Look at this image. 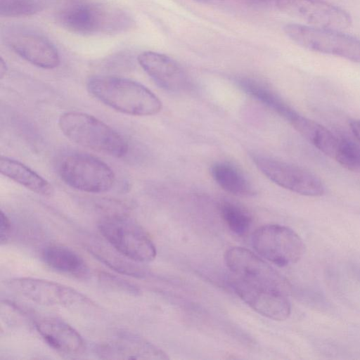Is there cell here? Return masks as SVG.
Returning <instances> with one entry per match:
<instances>
[{
	"mask_svg": "<svg viewBox=\"0 0 360 360\" xmlns=\"http://www.w3.org/2000/svg\"><path fill=\"white\" fill-rule=\"evenodd\" d=\"M86 87L91 95L110 108L134 116H150L162 107L159 98L142 84L124 77L96 75Z\"/></svg>",
	"mask_w": 360,
	"mask_h": 360,
	"instance_id": "1",
	"label": "cell"
},
{
	"mask_svg": "<svg viewBox=\"0 0 360 360\" xmlns=\"http://www.w3.org/2000/svg\"><path fill=\"white\" fill-rule=\"evenodd\" d=\"M56 18L64 29L84 35L118 34L134 25L132 17L124 9L103 2L68 5L58 11Z\"/></svg>",
	"mask_w": 360,
	"mask_h": 360,
	"instance_id": "2",
	"label": "cell"
},
{
	"mask_svg": "<svg viewBox=\"0 0 360 360\" xmlns=\"http://www.w3.org/2000/svg\"><path fill=\"white\" fill-rule=\"evenodd\" d=\"M62 133L71 141L115 158L129 150L127 140L116 130L98 118L81 112H67L58 120Z\"/></svg>",
	"mask_w": 360,
	"mask_h": 360,
	"instance_id": "3",
	"label": "cell"
},
{
	"mask_svg": "<svg viewBox=\"0 0 360 360\" xmlns=\"http://www.w3.org/2000/svg\"><path fill=\"white\" fill-rule=\"evenodd\" d=\"M100 233L119 254L140 263L153 261L155 246L144 229L124 213L105 215L98 225Z\"/></svg>",
	"mask_w": 360,
	"mask_h": 360,
	"instance_id": "4",
	"label": "cell"
},
{
	"mask_svg": "<svg viewBox=\"0 0 360 360\" xmlns=\"http://www.w3.org/2000/svg\"><path fill=\"white\" fill-rule=\"evenodd\" d=\"M284 32L305 49L360 63V39L340 30L291 23L284 27Z\"/></svg>",
	"mask_w": 360,
	"mask_h": 360,
	"instance_id": "5",
	"label": "cell"
},
{
	"mask_svg": "<svg viewBox=\"0 0 360 360\" xmlns=\"http://www.w3.org/2000/svg\"><path fill=\"white\" fill-rule=\"evenodd\" d=\"M231 276L256 288L289 295L288 281L259 256L246 248L232 247L224 255Z\"/></svg>",
	"mask_w": 360,
	"mask_h": 360,
	"instance_id": "6",
	"label": "cell"
},
{
	"mask_svg": "<svg viewBox=\"0 0 360 360\" xmlns=\"http://www.w3.org/2000/svg\"><path fill=\"white\" fill-rule=\"evenodd\" d=\"M59 174L71 188L92 193L108 191L115 181L113 170L105 162L86 153H75L65 158Z\"/></svg>",
	"mask_w": 360,
	"mask_h": 360,
	"instance_id": "7",
	"label": "cell"
},
{
	"mask_svg": "<svg viewBox=\"0 0 360 360\" xmlns=\"http://www.w3.org/2000/svg\"><path fill=\"white\" fill-rule=\"evenodd\" d=\"M252 245L259 256L279 266L297 263L304 252V245L299 235L279 224L257 229L252 236Z\"/></svg>",
	"mask_w": 360,
	"mask_h": 360,
	"instance_id": "8",
	"label": "cell"
},
{
	"mask_svg": "<svg viewBox=\"0 0 360 360\" xmlns=\"http://www.w3.org/2000/svg\"><path fill=\"white\" fill-rule=\"evenodd\" d=\"M16 295L46 306L72 307L91 301L77 290L65 285L36 278H14L6 282Z\"/></svg>",
	"mask_w": 360,
	"mask_h": 360,
	"instance_id": "9",
	"label": "cell"
},
{
	"mask_svg": "<svg viewBox=\"0 0 360 360\" xmlns=\"http://www.w3.org/2000/svg\"><path fill=\"white\" fill-rule=\"evenodd\" d=\"M252 159L263 174L283 188L307 196L324 193L321 181L302 168L261 154L252 155Z\"/></svg>",
	"mask_w": 360,
	"mask_h": 360,
	"instance_id": "10",
	"label": "cell"
},
{
	"mask_svg": "<svg viewBox=\"0 0 360 360\" xmlns=\"http://www.w3.org/2000/svg\"><path fill=\"white\" fill-rule=\"evenodd\" d=\"M4 40L21 58L44 69H53L60 63L57 49L46 37L23 27H7Z\"/></svg>",
	"mask_w": 360,
	"mask_h": 360,
	"instance_id": "11",
	"label": "cell"
},
{
	"mask_svg": "<svg viewBox=\"0 0 360 360\" xmlns=\"http://www.w3.org/2000/svg\"><path fill=\"white\" fill-rule=\"evenodd\" d=\"M276 6L281 11L311 26L341 30L352 23L348 13L321 0H276Z\"/></svg>",
	"mask_w": 360,
	"mask_h": 360,
	"instance_id": "12",
	"label": "cell"
},
{
	"mask_svg": "<svg viewBox=\"0 0 360 360\" xmlns=\"http://www.w3.org/2000/svg\"><path fill=\"white\" fill-rule=\"evenodd\" d=\"M229 283L236 294L259 314L275 321H284L290 316L288 295L252 286L232 276Z\"/></svg>",
	"mask_w": 360,
	"mask_h": 360,
	"instance_id": "13",
	"label": "cell"
},
{
	"mask_svg": "<svg viewBox=\"0 0 360 360\" xmlns=\"http://www.w3.org/2000/svg\"><path fill=\"white\" fill-rule=\"evenodd\" d=\"M138 62L154 82L165 90L179 91L188 86L187 75L181 65L165 54L144 51L139 55Z\"/></svg>",
	"mask_w": 360,
	"mask_h": 360,
	"instance_id": "14",
	"label": "cell"
},
{
	"mask_svg": "<svg viewBox=\"0 0 360 360\" xmlns=\"http://www.w3.org/2000/svg\"><path fill=\"white\" fill-rule=\"evenodd\" d=\"M96 353L105 359H168L167 354L147 340L121 334L99 345Z\"/></svg>",
	"mask_w": 360,
	"mask_h": 360,
	"instance_id": "15",
	"label": "cell"
},
{
	"mask_svg": "<svg viewBox=\"0 0 360 360\" xmlns=\"http://www.w3.org/2000/svg\"><path fill=\"white\" fill-rule=\"evenodd\" d=\"M35 328L44 340L52 348L69 355H79L85 350L81 335L65 321L54 317L36 320Z\"/></svg>",
	"mask_w": 360,
	"mask_h": 360,
	"instance_id": "16",
	"label": "cell"
},
{
	"mask_svg": "<svg viewBox=\"0 0 360 360\" xmlns=\"http://www.w3.org/2000/svg\"><path fill=\"white\" fill-rule=\"evenodd\" d=\"M290 124L316 148L334 159L342 137L337 136L325 127L300 114Z\"/></svg>",
	"mask_w": 360,
	"mask_h": 360,
	"instance_id": "17",
	"label": "cell"
},
{
	"mask_svg": "<svg viewBox=\"0 0 360 360\" xmlns=\"http://www.w3.org/2000/svg\"><path fill=\"white\" fill-rule=\"evenodd\" d=\"M0 172L27 189L44 195H50L53 187L45 179L22 162L1 156Z\"/></svg>",
	"mask_w": 360,
	"mask_h": 360,
	"instance_id": "18",
	"label": "cell"
},
{
	"mask_svg": "<svg viewBox=\"0 0 360 360\" xmlns=\"http://www.w3.org/2000/svg\"><path fill=\"white\" fill-rule=\"evenodd\" d=\"M44 262L52 269L77 277H84L88 273L87 265L77 252L61 245L46 247L42 252Z\"/></svg>",
	"mask_w": 360,
	"mask_h": 360,
	"instance_id": "19",
	"label": "cell"
},
{
	"mask_svg": "<svg viewBox=\"0 0 360 360\" xmlns=\"http://www.w3.org/2000/svg\"><path fill=\"white\" fill-rule=\"evenodd\" d=\"M238 84L244 92L283 117L290 123L299 114L271 89L259 81L245 77L240 79Z\"/></svg>",
	"mask_w": 360,
	"mask_h": 360,
	"instance_id": "20",
	"label": "cell"
},
{
	"mask_svg": "<svg viewBox=\"0 0 360 360\" xmlns=\"http://www.w3.org/2000/svg\"><path fill=\"white\" fill-rule=\"evenodd\" d=\"M210 173L215 182L225 191L240 196H251L255 191L244 174L233 165L219 162L214 163Z\"/></svg>",
	"mask_w": 360,
	"mask_h": 360,
	"instance_id": "21",
	"label": "cell"
},
{
	"mask_svg": "<svg viewBox=\"0 0 360 360\" xmlns=\"http://www.w3.org/2000/svg\"><path fill=\"white\" fill-rule=\"evenodd\" d=\"M221 216L229 229L236 235H245L251 226L250 213L240 205L229 200H224L219 206Z\"/></svg>",
	"mask_w": 360,
	"mask_h": 360,
	"instance_id": "22",
	"label": "cell"
},
{
	"mask_svg": "<svg viewBox=\"0 0 360 360\" xmlns=\"http://www.w3.org/2000/svg\"><path fill=\"white\" fill-rule=\"evenodd\" d=\"M91 252L102 262L121 274L134 277H143L145 275V271L139 265V263L133 262L122 255L119 257L106 250L96 249V248L91 249Z\"/></svg>",
	"mask_w": 360,
	"mask_h": 360,
	"instance_id": "23",
	"label": "cell"
},
{
	"mask_svg": "<svg viewBox=\"0 0 360 360\" xmlns=\"http://www.w3.org/2000/svg\"><path fill=\"white\" fill-rule=\"evenodd\" d=\"M43 8L39 0H0V15L4 17L29 16Z\"/></svg>",
	"mask_w": 360,
	"mask_h": 360,
	"instance_id": "24",
	"label": "cell"
},
{
	"mask_svg": "<svg viewBox=\"0 0 360 360\" xmlns=\"http://www.w3.org/2000/svg\"><path fill=\"white\" fill-rule=\"evenodd\" d=\"M334 160L340 165L352 171L360 170V146L341 138Z\"/></svg>",
	"mask_w": 360,
	"mask_h": 360,
	"instance_id": "25",
	"label": "cell"
},
{
	"mask_svg": "<svg viewBox=\"0 0 360 360\" xmlns=\"http://www.w3.org/2000/svg\"><path fill=\"white\" fill-rule=\"evenodd\" d=\"M1 243L3 244L8 241L11 232V224L8 216L1 211V229H0Z\"/></svg>",
	"mask_w": 360,
	"mask_h": 360,
	"instance_id": "26",
	"label": "cell"
},
{
	"mask_svg": "<svg viewBox=\"0 0 360 360\" xmlns=\"http://www.w3.org/2000/svg\"><path fill=\"white\" fill-rule=\"evenodd\" d=\"M349 126L353 134L360 141V120L351 122Z\"/></svg>",
	"mask_w": 360,
	"mask_h": 360,
	"instance_id": "27",
	"label": "cell"
},
{
	"mask_svg": "<svg viewBox=\"0 0 360 360\" xmlns=\"http://www.w3.org/2000/svg\"><path fill=\"white\" fill-rule=\"evenodd\" d=\"M8 71V68L6 62L3 60L2 58L0 59V78L3 79L6 75Z\"/></svg>",
	"mask_w": 360,
	"mask_h": 360,
	"instance_id": "28",
	"label": "cell"
}]
</instances>
